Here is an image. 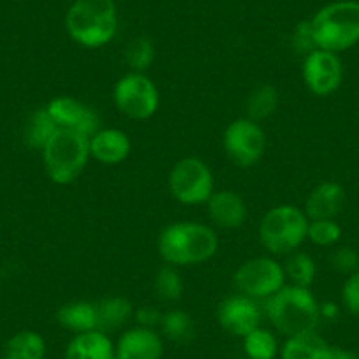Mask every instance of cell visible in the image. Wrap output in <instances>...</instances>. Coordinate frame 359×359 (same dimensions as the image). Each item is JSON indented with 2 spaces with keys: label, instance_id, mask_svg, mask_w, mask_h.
I'll return each mask as SVG.
<instances>
[{
  "label": "cell",
  "instance_id": "obj_1",
  "mask_svg": "<svg viewBox=\"0 0 359 359\" xmlns=\"http://www.w3.org/2000/svg\"><path fill=\"white\" fill-rule=\"evenodd\" d=\"M158 255L165 264L196 266L210 261L219 250V236L201 222H175L161 231L157 240Z\"/></svg>",
  "mask_w": 359,
  "mask_h": 359
},
{
  "label": "cell",
  "instance_id": "obj_2",
  "mask_svg": "<svg viewBox=\"0 0 359 359\" xmlns=\"http://www.w3.org/2000/svg\"><path fill=\"white\" fill-rule=\"evenodd\" d=\"M65 30L78 46L99 50L111 43L118 30L115 0H74L65 15Z\"/></svg>",
  "mask_w": 359,
  "mask_h": 359
},
{
  "label": "cell",
  "instance_id": "obj_3",
  "mask_svg": "<svg viewBox=\"0 0 359 359\" xmlns=\"http://www.w3.org/2000/svg\"><path fill=\"white\" fill-rule=\"evenodd\" d=\"M264 313L278 333L294 337L317 331L320 323V305L309 287L285 284L264 302Z\"/></svg>",
  "mask_w": 359,
  "mask_h": 359
},
{
  "label": "cell",
  "instance_id": "obj_4",
  "mask_svg": "<svg viewBox=\"0 0 359 359\" xmlns=\"http://www.w3.org/2000/svg\"><path fill=\"white\" fill-rule=\"evenodd\" d=\"M317 48L333 53L359 43V2L338 0L320 8L310 20Z\"/></svg>",
  "mask_w": 359,
  "mask_h": 359
},
{
  "label": "cell",
  "instance_id": "obj_5",
  "mask_svg": "<svg viewBox=\"0 0 359 359\" xmlns=\"http://www.w3.org/2000/svg\"><path fill=\"white\" fill-rule=\"evenodd\" d=\"M309 222L305 210L298 206H273L259 224V241L271 255L292 254L306 241Z\"/></svg>",
  "mask_w": 359,
  "mask_h": 359
},
{
  "label": "cell",
  "instance_id": "obj_6",
  "mask_svg": "<svg viewBox=\"0 0 359 359\" xmlns=\"http://www.w3.org/2000/svg\"><path fill=\"white\" fill-rule=\"evenodd\" d=\"M41 154L51 182L71 185L83 175L90 161L88 137L74 130L58 129Z\"/></svg>",
  "mask_w": 359,
  "mask_h": 359
},
{
  "label": "cell",
  "instance_id": "obj_7",
  "mask_svg": "<svg viewBox=\"0 0 359 359\" xmlns=\"http://www.w3.org/2000/svg\"><path fill=\"white\" fill-rule=\"evenodd\" d=\"M169 191L182 205H206L215 192L213 172L205 161L198 157L180 158L169 171Z\"/></svg>",
  "mask_w": 359,
  "mask_h": 359
},
{
  "label": "cell",
  "instance_id": "obj_8",
  "mask_svg": "<svg viewBox=\"0 0 359 359\" xmlns=\"http://www.w3.org/2000/svg\"><path fill=\"white\" fill-rule=\"evenodd\" d=\"M113 101L118 111L130 120H148L157 113L161 94L154 79L144 72H127L113 88Z\"/></svg>",
  "mask_w": 359,
  "mask_h": 359
},
{
  "label": "cell",
  "instance_id": "obj_9",
  "mask_svg": "<svg viewBox=\"0 0 359 359\" xmlns=\"http://www.w3.org/2000/svg\"><path fill=\"white\" fill-rule=\"evenodd\" d=\"M284 266L273 257H254L234 271L233 282L240 294L252 299H268L285 285Z\"/></svg>",
  "mask_w": 359,
  "mask_h": 359
},
{
  "label": "cell",
  "instance_id": "obj_10",
  "mask_svg": "<svg viewBox=\"0 0 359 359\" xmlns=\"http://www.w3.org/2000/svg\"><path fill=\"white\" fill-rule=\"evenodd\" d=\"M224 150L229 161L238 168H250L264 155L268 140L261 123L250 118H238L224 130Z\"/></svg>",
  "mask_w": 359,
  "mask_h": 359
},
{
  "label": "cell",
  "instance_id": "obj_11",
  "mask_svg": "<svg viewBox=\"0 0 359 359\" xmlns=\"http://www.w3.org/2000/svg\"><path fill=\"white\" fill-rule=\"evenodd\" d=\"M303 83L317 97H327L340 88L344 81V64L338 53L326 50H313L303 57Z\"/></svg>",
  "mask_w": 359,
  "mask_h": 359
},
{
  "label": "cell",
  "instance_id": "obj_12",
  "mask_svg": "<svg viewBox=\"0 0 359 359\" xmlns=\"http://www.w3.org/2000/svg\"><path fill=\"white\" fill-rule=\"evenodd\" d=\"M44 108L48 109L58 129L74 130L86 137L94 136L101 129V120L97 113L71 95H58L51 99Z\"/></svg>",
  "mask_w": 359,
  "mask_h": 359
},
{
  "label": "cell",
  "instance_id": "obj_13",
  "mask_svg": "<svg viewBox=\"0 0 359 359\" xmlns=\"http://www.w3.org/2000/svg\"><path fill=\"white\" fill-rule=\"evenodd\" d=\"M217 320L233 337H247L250 331L261 326L262 309L255 299L243 294H234L220 302L217 309Z\"/></svg>",
  "mask_w": 359,
  "mask_h": 359
},
{
  "label": "cell",
  "instance_id": "obj_14",
  "mask_svg": "<svg viewBox=\"0 0 359 359\" xmlns=\"http://www.w3.org/2000/svg\"><path fill=\"white\" fill-rule=\"evenodd\" d=\"M164 351V337L157 330L134 326L120 334L115 359H162Z\"/></svg>",
  "mask_w": 359,
  "mask_h": 359
},
{
  "label": "cell",
  "instance_id": "obj_15",
  "mask_svg": "<svg viewBox=\"0 0 359 359\" xmlns=\"http://www.w3.org/2000/svg\"><path fill=\"white\" fill-rule=\"evenodd\" d=\"M206 210L212 222L222 229H238L243 226L248 215L245 199L229 189L213 192L212 198L206 201Z\"/></svg>",
  "mask_w": 359,
  "mask_h": 359
},
{
  "label": "cell",
  "instance_id": "obj_16",
  "mask_svg": "<svg viewBox=\"0 0 359 359\" xmlns=\"http://www.w3.org/2000/svg\"><path fill=\"white\" fill-rule=\"evenodd\" d=\"M88 148L90 158L97 161L99 164L116 165L129 157L133 144L123 130L99 129L94 136L88 137Z\"/></svg>",
  "mask_w": 359,
  "mask_h": 359
},
{
  "label": "cell",
  "instance_id": "obj_17",
  "mask_svg": "<svg viewBox=\"0 0 359 359\" xmlns=\"http://www.w3.org/2000/svg\"><path fill=\"white\" fill-rule=\"evenodd\" d=\"M344 205L345 189L338 182H323L312 189L303 210L310 220L337 219Z\"/></svg>",
  "mask_w": 359,
  "mask_h": 359
},
{
  "label": "cell",
  "instance_id": "obj_18",
  "mask_svg": "<svg viewBox=\"0 0 359 359\" xmlns=\"http://www.w3.org/2000/svg\"><path fill=\"white\" fill-rule=\"evenodd\" d=\"M64 359H115V341L101 330L74 334L65 347Z\"/></svg>",
  "mask_w": 359,
  "mask_h": 359
},
{
  "label": "cell",
  "instance_id": "obj_19",
  "mask_svg": "<svg viewBox=\"0 0 359 359\" xmlns=\"http://www.w3.org/2000/svg\"><path fill=\"white\" fill-rule=\"evenodd\" d=\"M57 323L64 330L71 333L79 334L86 331L97 330V312H95V303L92 302H69L64 303L57 310Z\"/></svg>",
  "mask_w": 359,
  "mask_h": 359
},
{
  "label": "cell",
  "instance_id": "obj_20",
  "mask_svg": "<svg viewBox=\"0 0 359 359\" xmlns=\"http://www.w3.org/2000/svg\"><path fill=\"white\" fill-rule=\"evenodd\" d=\"M95 312H97V330L109 334L133 319L134 305L123 296H108L95 303Z\"/></svg>",
  "mask_w": 359,
  "mask_h": 359
},
{
  "label": "cell",
  "instance_id": "obj_21",
  "mask_svg": "<svg viewBox=\"0 0 359 359\" xmlns=\"http://www.w3.org/2000/svg\"><path fill=\"white\" fill-rule=\"evenodd\" d=\"M330 344L317 331L287 337L280 347V359H326Z\"/></svg>",
  "mask_w": 359,
  "mask_h": 359
},
{
  "label": "cell",
  "instance_id": "obj_22",
  "mask_svg": "<svg viewBox=\"0 0 359 359\" xmlns=\"http://www.w3.org/2000/svg\"><path fill=\"white\" fill-rule=\"evenodd\" d=\"M46 351V340L43 334L34 330H23L9 338L2 352V359H44Z\"/></svg>",
  "mask_w": 359,
  "mask_h": 359
},
{
  "label": "cell",
  "instance_id": "obj_23",
  "mask_svg": "<svg viewBox=\"0 0 359 359\" xmlns=\"http://www.w3.org/2000/svg\"><path fill=\"white\" fill-rule=\"evenodd\" d=\"M280 104V94H278L277 86L273 85H259L248 94L247 99V118L261 123L268 120L269 116L275 115Z\"/></svg>",
  "mask_w": 359,
  "mask_h": 359
},
{
  "label": "cell",
  "instance_id": "obj_24",
  "mask_svg": "<svg viewBox=\"0 0 359 359\" xmlns=\"http://www.w3.org/2000/svg\"><path fill=\"white\" fill-rule=\"evenodd\" d=\"M158 327H161L162 337L175 344H187L196 334L194 319L185 310L180 309H171L162 313Z\"/></svg>",
  "mask_w": 359,
  "mask_h": 359
},
{
  "label": "cell",
  "instance_id": "obj_25",
  "mask_svg": "<svg viewBox=\"0 0 359 359\" xmlns=\"http://www.w3.org/2000/svg\"><path fill=\"white\" fill-rule=\"evenodd\" d=\"M243 352L248 359H277L280 354V344L273 331L259 326L241 338Z\"/></svg>",
  "mask_w": 359,
  "mask_h": 359
},
{
  "label": "cell",
  "instance_id": "obj_26",
  "mask_svg": "<svg viewBox=\"0 0 359 359\" xmlns=\"http://www.w3.org/2000/svg\"><path fill=\"white\" fill-rule=\"evenodd\" d=\"M57 130V123L50 116L48 109L39 108L30 115L29 123L25 127V141L30 148L43 151Z\"/></svg>",
  "mask_w": 359,
  "mask_h": 359
},
{
  "label": "cell",
  "instance_id": "obj_27",
  "mask_svg": "<svg viewBox=\"0 0 359 359\" xmlns=\"http://www.w3.org/2000/svg\"><path fill=\"white\" fill-rule=\"evenodd\" d=\"M155 294L161 302L175 303L184 296V280L178 268L171 264H164L155 275L154 280Z\"/></svg>",
  "mask_w": 359,
  "mask_h": 359
},
{
  "label": "cell",
  "instance_id": "obj_28",
  "mask_svg": "<svg viewBox=\"0 0 359 359\" xmlns=\"http://www.w3.org/2000/svg\"><path fill=\"white\" fill-rule=\"evenodd\" d=\"M284 271L285 278H289L292 285L310 289V285L316 280L317 266L316 261L305 252H292V255L285 262Z\"/></svg>",
  "mask_w": 359,
  "mask_h": 359
},
{
  "label": "cell",
  "instance_id": "obj_29",
  "mask_svg": "<svg viewBox=\"0 0 359 359\" xmlns=\"http://www.w3.org/2000/svg\"><path fill=\"white\" fill-rule=\"evenodd\" d=\"M126 62L133 72H147L155 60V48L148 37H134L126 48Z\"/></svg>",
  "mask_w": 359,
  "mask_h": 359
},
{
  "label": "cell",
  "instance_id": "obj_30",
  "mask_svg": "<svg viewBox=\"0 0 359 359\" xmlns=\"http://www.w3.org/2000/svg\"><path fill=\"white\" fill-rule=\"evenodd\" d=\"M341 227L334 219L310 220L306 240L312 241L317 247H333L340 241Z\"/></svg>",
  "mask_w": 359,
  "mask_h": 359
},
{
  "label": "cell",
  "instance_id": "obj_31",
  "mask_svg": "<svg viewBox=\"0 0 359 359\" xmlns=\"http://www.w3.org/2000/svg\"><path fill=\"white\" fill-rule=\"evenodd\" d=\"M291 44L292 48H294L296 53L303 55V57H306V55L312 53L313 50H317L316 37H313V30H312V23H310V20H303V22H299L298 25L294 27L291 36Z\"/></svg>",
  "mask_w": 359,
  "mask_h": 359
},
{
  "label": "cell",
  "instance_id": "obj_32",
  "mask_svg": "<svg viewBox=\"0 0 359 359\" xmlns=\"http://www.w3.org/2000/svg\"><path fill=\"white\" fill-rule=\"evenodd\" d=\"M331 266L340 273H354L359 269V255L354 248L340 247L331 255Z\"/></svg>",
  "mask_w": 359,
  "mask_h": 359
},
{
  "label": "cell",
  "instance_id": "obj_33",
  "mask_svg": "<svg viewBox=\"0 0 359 359\" xmlns=\"http://www.w3.org/2000/svg\"><path fill=\"white\" fill-rule=\"evenodd\" d=\"M341 303L354 316H359V269L351 273L341 287Z\"/></svg>",
  "mask_w": 359,
  "mask_h": 359
},
{
  "label": "cell",
  "instance_id": "obj_34",
  "mask_svg": "<svg viewBox=\"0 0 359 359\" xmlns=\"http://www.w3.org/2000/svg\"><path fill=\"white\" fill-rule=\"evenodd\" d=\"M134 319H136L137 326H143V327H158L162 319V313L158 310L151 309V306H140L137 310H134Z\"/></svg>",
  "mask_w": 359,
  "mask_h": 359
},
{
  "label": "cell",
  "instance_id": "obj_35",
  "mask_svg": "<svg viewBox=\"0 0 359 359\" xmlns=\"http://www.w3.org/2000/svg\"><path fill=\"white\" fill-rule=\"evenodd\" d=\"M326 359H359V354L354 351H348V348L330 345L326 352Z\"/></svg>",
  "mask_w": 359,
  "mask_h": 359
},
{
  "label": "cell",
  "instance_id": "obj_36",
  "mask_svg": "<svg viewBox=\"0 0 359 359\" xmlns=\"http://www.w3.org/2000/svg\"><path fill=\"white\" fill-rule=\"evenodd\" d=\"M338 316V306L334 303H323L320 305V319H334Z\"/></svg>",
  "mask_w": 359,
  "mask_h": 359
}]
</instances>
